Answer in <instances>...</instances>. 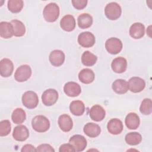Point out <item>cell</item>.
I'll list each match as a JSON object with an SVG mask.
<instances>
[{
  "instance_id": "1",
  "label": "cell",
  "mask_w": 152,
  "mask_h": 152,
  "mask_svg": "<svg viewBox=\"0 0 152 152\" xmlns=\"http://www.w3.org/2000/svg\"><path fill=\"white\" fill-rule=\"evenodd\" d=\"M43 15L46 21L50 23L55 22L59 15V6L54 2L48 4L44 8Z\"/></svg>"
},
{
  "instance_id": "2",
  "label": "cell",
  "mask_w": 152,
  "mask_h": 152,
  "mask_svg": "<svg viewBox=\"0 0 152 152\" xmlns=\"http://www.w3.org/2000/svg\"><path fill=\"white\" fill-rule=\"evenodd\" d=\"M33 129L38 132H45L50 128V122L45 116L37 115L31 121Z\"/></svg>"
},
{
  "instance_id": "3",
  "label": "cell",
  "mask_w": 152,
  "mask_h": 152,
  "mask_svg": "<svg viewBox=\"0 0 152 152\" xmlns=\"http://www.w3.org/2000/svg\"><path fill=\"white\" fill-rule=\"evenodd\" d=\"M122 9L121 6L116 2L109 3L104 8V14L106 17L111 20L119 18L121 15Z\"/></svg>"
},
{
  "instance_id": "4",
  "label": "cell",
  "mask_w": 152,
  "mask_h": 152,
  "mask_svg": "<svg viewBox=\"0 0 152 152\" xmlns=\"http://www.w3.org/2000/svg\"><path fill=\"white\" fill-rule=\"evenodd\" d=\"M21 100L23 105L30 109L36 107L39 103L38 96L33 91H26L22 96Z\"/></svg>"
},
{
  "instance_id": "5",
  "label": "cell",
  "mask_w": 152,
  "mask_h": 152,
  "mask_svg": "<svg viewBox=\"0 0 152 152\" xmlns=\"http://www.w3.org/2000/svg\"><path fill=\"white\" fill-rule=\"evenodd\" d=\"M105 48L109 53L116 55L121 51L122 43L120 39L116 37H111L106 41Z\"/></svg>"
},
{
  "instance_id": "6",
  "label": "cell",
  "mask_w": 152,
  "mask_h": 152,
  "mask_svg": "<svg viewBox=\"0 0 152 152\" xmlns=\"http://www.w3.org/2000/svg\"><path fill=\"white\" fill-rule=\"evenodd\" d=\"M31 75V69L28 65H23L19 66L15 72L14 78L18 82H24L30 78Z\"/></svg>"
},
{
  "instance_id": "7",
  "label": "cell",
  "mask_w": 152,
  "mask_h": 152,
  "mask_svg": "<svg viewBox=\"0 0 152 152\" xmlns=\"http://www.w3.org/2000/svg\"><path fill=\"white\" fill-rule=\"evenodd\" d=\"M58 91L53 88L45 90L42 95V100L45 106H50L54 104L58 99Z\"/></svg>"
},
{
  "instance_id": "8",
  "label": "cell",
  "mask_w": 152,
  "mask_h": 152,
  "mask_svg": "<svg viewBox=\"0 0 152 152\" xmlns=\"http://www.w3.org/2000/svg\"><path fill=\"white\" fill-rule=\"evenodd\" d=\"M95 41L96 39L94 34L89 31L83 32L78 37V43L83 48L92 47L94 45Z\"/></svg>"
},
{
  "instance_id": "9",
  "label": "cell",
  "mask_w": 152,
  "mask_h": 152,
  "mask_svg": "<svg viewBox=\"0 0 152 152\" xmlns=\"http://www.w3.org/2000/svg\"><path fill=\"white\" fill-rule=\"evenodd\" d=\"M128 89L133 93H139L142 91L145 87V81L140 77H134L131 78L128 83Z\"/></svg>"
},
{
  "instance_id": "10",
  "label": "cell",
  "mask_w": 152,
  "mask_h": 152,
  "mask_svg": "<svg viewBox=\"0 0 152 152\" xmlns=\"http://www.w3.org/2000/svg\"><path fill=\"white\" fill-rule=\"evenodd\" d=\"M69 143L73 146L75 151L78 152L83 151L87 144L86 138L81 135H73L70 138Z\"/></svg>"
},
{
  "instance_id": "11",
  "label": "cell",
  "mask_w": 152,
  "mask_h": 152,
  "mask_svg": "<svg viewBox=\"0 0 152 152\" xmlns=\"http://www.w3.org/2000/svg\"><path fill=\"white\" fill-rule=\"evenodd\" d=\"M14 70L12 62L8 59L4 58L0 61V74L2 77H8L11 75Z\"/></svg>"
},
{
  "instance_id": "12",
  "label": "cell",
  "mask_w": 152,
  "mask_h": 152,
  "mask_svg": "<svg viewBox=\"0 0 152 152\" xmlns=\"http://www.w3.org/2000/svg\"><path fill=\"white\" fill-rule=\"evenodd\" d=\"M13 138L18 141H24L29 137V131L24 125H18L14 128Z\"/></svg>"
},
{
  "instance_id": "13",
  "label": "cell",
  "mask_w": 152,
  "mask_h": 152,
  "mask_svg": "<svg viewBox=\"0 0 152 152\" xmlns=\"http://www.w3.org/2000/svg\"><path fill=\"white\" fill-rule=\"evenodd\" d=\"M89 115L93 121L100 122L104 118L106 112L102 106L99 104H95L91 107Z\"/></svg>"
},
{
  "instance_id": "14",
  "label": "cell",
  "mask_w": 152,
  "mask_h": 152,
  "mask_svg": "<svg viewBox=\"0 0 152 152\" xmlns=\"http://www.w3.org/2000/svg\"><path fill=\"white\" fill-rule=\"evenodd\" d=\"M65 54L61 50H54L49 55V59L50 64L54 66H60L65 61Z\"/></svg>"
},
{
  "instance_id": "15",
  "label": "cell",
  "mask_w": 152,
  "mask_h": 152,
  "mask_svg": "<svg viewBox=\"0 0 152 152\" xmlns=\"http://www.w3.org/2000/svg\"><path fill=\"white\" fill-rule=\"evenodd\" d=\"M64 91L65 93L69 97H76L80 95L81 92L80 86L73 81L66 83L64 87Z\"/></svg>"
},
{
  "instance_id": "16",
  "label": "cell",
  "mask_w": 152,
  "mask_h": 152,
  "mask_svg": "<svg viewBox=\"0 0 152 152\" xmlns=\"http://www.w3.org/2000/svg\"><path fill=\"white\" fill-rule=\"evenodd\" d=\"M111 67L115 72L118 74L123 73L127 68L126 59L124 57H117L112 61Z\"/></svg>"
},
{
  "instance_id": "17",
  "label": "cell",
  "mask_w": 152,
  "mask_h": 152,
  "mask_svg": "<svg viewBox=\"0 0 152 152\" xmlns=\"http://www.w3.org/2000/svg\"><path fill=\"white\" fill-rule=\"evenodd\" d=\"M107 128L109 133L113 135H118L123 131L122 122L117 118L111 119L107 123Z\"/></svg>"
},
{
  "instance_id": "18",
  "label": "cell",
  "mask_w": 152,
  "mask_h": 152,
  "mask_svg": "<svg viewBox=\"0 0 152 152\" xmlns=\"http://www.w3.org/2000/svg\"><path fill=\"white\" fill-rule=\"evenodd\" d=\"M76 23L74 17L70 14L64 16L60 21V26L66 31H71L74 30Z\"/></svg>"
},
{
  "instance_id": "19",
  "label": "cell",
  "mask_w": 152,
  "mask_h": 152,
  "mask_svg": "<svg viewBox=\"0 0 152 152\" xmlns=\"http://www.w3.org/2000/svg\"><path fill=\"white\" fill-rule=\"evenodd\" d=\"M145 27L141 23H134L129 28V35L135 39H141L144 36Z\"/></svg>"
},
{
  "instance_id": "20",
  "label": "cell",
  "mask_w": 152,
  "mask_h": 152,
  "mask_svg": "<svg viewBox=\"0 0 152 152\" xmlns=\"http://www.w3.org/2000/svg\"><path fill=\"white\" fill-rule=\"evenodd\" d=\"M59 128L64 132H69L73 126V122L71 117L66 115L63 114L58 118V121Z\"/></svg>"
},
{
  "instance_id": "21",
  "label": "cell",
  "mask_w": 152,
  "mask_h": 152,
  "mask_svg": "<svg viewBox=\"0 0 152 152\" xmlns=\"http://www.w3.org/2000/svg\"><path fill=\"white\" fill-rule=\"evenodd\" d=\"M84 132L90 138H95L99 136L101 132L100 126L96 124L89 122L85 125L83 128Z\"/></svg>"
},
{
  "instance_id": "22",
  "label": "cell",
  "mask_w": 152,
  "mask_h": 152,
  "mask_svg": "<svg viewBox=\"0 0 152 152\" xmlns=\"http://www.w3.org/2000/svg\"><path fill=\"white\" fill-rule=\"evenodd\" d=\"M126 127L129 129H136L140 125V120L138 115L134 112L128 113L125 121Z\"/></svg>"
},
{
  "instance_id": "23",
  "label": "cell",
  "mask_w": 152,
  "mask_h": 152,
  "mask_svg": "<svg viewBox=\"0 0 152 152\" xmlns=\"http://www.w3.org/2000/svg\"><path fill=\"white\" fill-rule=\"evenodd\" d=\"M78 78L84 84H90L94 80V73L89 68L83 69L78 74Z\"/></svg>"
},
{
  "instance_id": "24",
  "label": "cell",
  "mask_w": 152,
  "mask_h": 152,
  "mask_svg": "<svg viewBox=\"0 0 152 152\" xmlns=\"http://www.w3.org/2000/svg\"><path fill=\"white\" fill-rule=\"evenodd\" d=\"M14 35L13 27L11 23L2 21L0 23V36L4 39L11 38Z\"/></svg>"
},
{
  "instance_id": "25",
  "label": "cell",
  "mask_w": 152,
  "mask_h": 152,
  "mask_svg": "<svg viewBox=\"0 0 152 152\" xmlns=\"http://www.w3.org/2000/svg\"><path fill=\"white\" fill-rule=\"evenodd\" d=\"M112 88L116 93L123 94L128 90V83L125 80L117 79L112 83Z\"/></svg>"
},
{
  "instance_id": "26",
  "label": "cell",
  "mask_w": 152,
  "mask_h": 152,
  "mask_svg": "<svg viewBox=\"0 0 152 152\" xmlns=\"http://www.w3.org/2000/svg\"><path fill=\"white\" fill-rule=\"evenodd\" d=\"M69 110L72 115L81 116L84 112L85 105L81 100H74L70 103Z\"/></svg>"
},
{
  "instance_id": "27",
  "label": "cell",
  "mask_w": 152,
  "mask_h": 152,
  "mask_svg": "<svg viewBox=\"0 0 152 152\" xmlns=\"http://www.w3.org/2000/svg\"><path fill=\"white\" fill-rule=\"evenodd\" d=\"M78 27L85 29L89 28L93 24V18L91 15L87 13H83L80 15L77 18Z\"/></svg>"
},
{
  "instance_id": "28",
  "label": "cell",
  "mask_w": 152,
  "mask_h": 152,
  "mask_svg": "<svg viewBox=\"0 0 152 152\" xmlns=\"http://www.w3.org/2000/svg\"><path fill=\"white\" fill-rule=\"evenodd\" d=\"M10 23L13 27L14 36L16 37H21L24 35L26 33V27L21 21L18 20H12Z\"/></svg>"
},
{
  "instance_id": "29",
  "label": "cell",
  "mask_w": 152,
  "mask_h": 152,
  "mask_svg": "<svg viewBox=\"0 0 152 152\" xmlns=\"http://www.w3.org/2000/svg\"><path fill=\"white\" fill-rule=\"evenodd\" d=\"M97 60V57L90 51H85L81 56V62L85 66L94 65Z\"/></svg>"
},
{
  "instance_id": "30",
  "label": "cell",
  "mask_w": 152,
  "mask_h": 152,
  "mask_svg": "<svg viewBox=\"0 0 152 152\" xmlns=\"http://www.w3.org/2000/svg\"><path fill=\"white\" fill-rule=\"evenodd\" d=\"M26 112L22 108L15 109L11 115L12 121L15 124H22L26 120Z\"/></svg>"
},
{
  "instance_id": "31",
  "label": "cell",
  "mask_w": 152,
  "mask_h": 152,
  "mask_svg": "<svg viewBox=\"0 0 152 152\" xmlns=\"http://www.w3.org/2000/svg\"><path fill=\"white\" fill-rule=\"evenodd\" d=\"M125 140L126 142L131 145L139 144L142 140L141 135L137 132H132L127 134L125 135Z\"/></svg>"
},
{
  "instance_id": "32",
  "label": "cell",
  "mask_w": 152,
  "mask_h": 152,
  "mask_svg": "<svg viewBox=\"0 0 152 152\" xmlns=\"http://www.w3.org/2000/svg\"><path fill=\"white\" fill-rule=\"evenodd\" d=\"M24 5V2L22 0H9L8 1V8L13 12L17 13L21 11Z\"/></svg>"
},
{
  "instance_id": "33",
  "label": "cell",
  "mask_w": 152,
  "mask_h": 152,
  "mask_svg": "<svg viewBox=\"0 0 152 152\" xmlns=\"http://www.w3.org/2000/svg\"><path fill=\"white\" fill-rule=\"evenodd\" d=\"M140 112L144 115H147L152 112V102L150 99H144L140 107Z\"/></svg>"
},
{
  "instance_id": "34",
  "label": "cell",
  "mask_w": 152,
  "mask_h": 152,
  "mask_svg": "<svg viewBox=\"0 0 152 152\" xmlns=\"http://www.w3.org/2000/svg\"><path fill=\"white\" fill-rule=\"evenodd\" d=\"M11 130V123L8 120H3L0 122V136L8 135Z\"/></svg>"
},
{
  "instance_id": "35",
  "label": "cell",
  "mask_w": 152,
  "mask_h": 152,
  "mask_svg": "<svg viewBox=\"0 0 152 152\" xmlns=\"http://www.w3.org/2000/svg\"><path fill=\"white\" fill-rule=\"evenodd\" d=\"M87 0H72L71 1L74 7L77 10H83L87 4Z\"/></svg>"
},
{
  "instance_id": "36",
  "label": "cell",
  "mask_w": 152,
  "mask_h": 152,
  "mask_svg": "<svg viewBox=\"0 0 152 152\" xmlns=\"http://www.w3.org/2000/svg\"><path fill=\"white\" fill-rule=\"evenodd\" d=\"M36 151L54 152L55 150L53 149V148L50 145L48 144H40V145H39L37 147V148L36 149Z\"/></svg>"
},
{
  "instance_id": "37",
  "label": "cell",
  "mask_w": 152,
  "mask_h": 152,
  "mask_svg": "<svg viewBox=\"0 0 152 152\" xmlns=\"http://www.w3.org/2000/svg\"><path fill=\"white\" fill-rule=\"evenodd\" d=\"M59 151L60 152L63 151H75L74 148L71 144H64L59 147Z\"/></svg>"
},
{
  "instance_id": "38",
  "label": "cell",
  "mask_w": 152,
  "mask_h": 152,
  "mask_svg": "<svg viewBox=\"0 0 152 152\" xmlns=\"http://www.w3.org/2000/svg\"><path fill=\"white\" fill-rule=\"evenodd\" d=\"M21 151L25 152V151H36L35 147L31 144H26L23 146Z\"/></svg>"
}]
</instances>
